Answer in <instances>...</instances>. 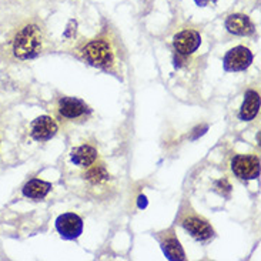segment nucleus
<instances>
[{
	"label": "nucleus",
	"instance_id": "15",
	"mask_svg": "<svg viewBox=\"0 0 261 261\" xmlns=\"http://www.w3.org/2000/svg\"><path fill=\"white\" fill-rule=\"evenodd\" d=\"M87 180L92 181V183H101V181H106L109 178V173L106 171V169L103 166H96L87 171Z\"/></svg>",
	"mask_w": 261,
	"mask_h": 261
},
{
	"label": "nucleus",
	"instance_id": "4",
	"mask_svg": "<svg viewBox=\"0 0 261 261\" xmlns=\"http://www.w3.org/2000/svg\"><path fill=\"white\" fill-rule=\"evenodd\" d=\"M56 230L64 240H76L83 233V220L74 213H64L57 217Z\"/></svg>",
	"mask_w": 261,
	"mask_h": 261
},
{
	"label": "nucleus",
	"instance_id": "12",
	"mask_svg": "<svg viewBox=\"0 0 261 261\" xmlns=\"http://www.w3.org/2000/svg\"><path fill=\"white\" fill-rule=\"evenodd\" d=\"M71 162L79 167H89L97 159V150L89 144H83L80 147H76L71 151Z\"/></svg>",
	"mask_w": 261,
	"mask_h": 261
},
{
	"label": "nucleus",
	"instance_id": "14",
	"mask_svg": "<svg viewBox=\"0 0 261 261\" xmlns=\"http://www.w3.org/2000/svg\"><path fill=\"white\" fill-rule=\"evenodd\" d=\"M163 253L166 254V257L171 261L177 260H184L186 254H184V250L180 244V241L177 240L176 237H170L167 240L163 243Z\"/></svg>",
	"mask_w": 261,
	"mask_h": 261
},
{
	"label": "nucleus",
	"instance_id": "1",
	"mask_svg": "<svg viewBox=\"0 0 261 261\" xmlns=\"http://www.w3.org/2000/svg\"><path fill=\"white\" fill-rule=\"evenodd\" d=\"M42 50V33L37 26L30 24L17 33L13 43L14 56L21 60L36 57Z\"/></svg>",
	"mask_w": 261,
	"mask_h": 261
},
{
	"label": "nucleus",
	"instance_id": "11",
	"mask_svg": "<svg viewBox=\"0 0 261 261\" xmlns=\"http://www.w3.org/2000/svg\"><path fill=\"white\" fill-rule=\"evenodd\" d=\"M260 110V94L254 90H248L240 109V119L244 121L253 120Z\"/></svg>",
	"mask_w": 261,
	"mask_h": 261
},
{
	"label": "nucleus",
	"instance_id": "9",
	"mask_svg": "<svg viewBox=\"0 0 261 261\" xmlns=\"http://www.w3.org/2000/svg\"><path fill=\"white\" fill-rule=\"evenodd\" d=\"M183 227L191 234L193 239L198 241L208 240L213 236V228L210 224L203 219L198 217H187L183 220Z\"/></svg>",
	"mask_w": 261,
	"mask_h": 261
},
{
	"label": "nucleus",
	"instance_id": "16",
	"mask_svg": "<svg viewBox=\"0 0 261 261\" xmlns=\"http://www.w3.org/2000/svg\"><path fill=\"white\" fill-rule=\"evenodd\" d=\"M196 2V5L200 7H204L207 5H210V3H216L217 0H194Z\"/></svg>",
	"mask_w": 261,
	"mask_h": 261
},
{
	"label": "nucleus",
	"instance_id": "7",
	"mask_svg": "<svg viewBox=\"0 0 261 261\" xmlns=\"http://www.w3.org/2000/svg\"><path fill=\"white\" fill-rule=\"evenodd\" d=\"M57 133V123L50 116L37 117L30 127V134L36 141L50 140Z\"/></svg>",
	"mask_w": 261,
	"mask_h": 261
},
{
	"label": "nucleus",
	"instance_id": "5",
	"mask_svg": "<svg viewBox=\"0 0 261 261\" xmlns=\"http://www.w3.org/2000/svg\"><path fill=\"white\" fill-rule=\"evenodd\" d=\"M251 62H253V53L244 46H237L227 51L223 60V66L227 71H243L248 69Z\"/></svg>",
	"mask_w": 261,
	"mask_h": 261
},
{
	"label": "nucleus",
	"instance_id": "8",
	"mask_svg": "<svg viewBox=\"0 0 261 261\" xmlns=\"http://www.w3.org/2000/svg\"><path fill=\"white\" fill-rule=\"evenodd\" d=\"M226 29L237 36H250L254 33V24L246 14L234 13L226 19Z\"/></svg>",
	"mask_w": 261,
	"mask_h": 261
},
{
	"label": "nucleus",
	"instance_id": "6",
	"mask_svg": "<svg viewBox=\"0 0 261 261\" xmlns=\"http://www.w3.org/2000/svg\"><path fill=\"white\" fill-rule=\"evenodd\" d=\"M201 44V36L196 30H183L177 33L173 39V46L178 55L189 56L193 55Z\"/></svg>",
	"mask_w": 261,
	"mask_h": 261
},
{
	"label": "nucleus",
	"instance_id": "10",
	"mask_svg": "<svg viewBox=\"0 0 261 261\" xmlns=\"http://www.w3.org/2000/svg\"><path fill=\"white\" fill-rule=\"evenodd\" d=\"M89 112V107L85 101L76 97H63L59 101V113L67 119H77L80 116Z\"/></svg>",
	"mask_w": 261,
	"mask_h": 261
},
{
	"label": "nucleus",
	"instance_id": "13",
	"mask_svg": "<svg viewBox=\"0 0 261 261\" xmlns=\"http://www.w3.org/2000/svg\"><path fill=\"white\" fill-rule=\"evenodd\" d=\"M50 190H51V184L35 178V180H30L23 187V196L32 200H42L49 194Z\"/></svg>",
	"mask_w": 261,
	"mask_h": 261
},
{
	"label": "nucleus",
	"instance_id": "3",
	"mask_svg": "<svg viewBox=\"0 0 261 261\" xmlns=\"http://www.w3.org/2000/svg\"><path fill=\"white\" fill-rule=\"evenodd\" d=\"M231 170L241 180H254L260 176V159L255 155H236L231 162Z\"/></svg>",
	"mask_w": 261,
	"mask_h": 261
},
{
	"label": "nucleus",
	"instance_id": "2",
	"mask_svg": "<svg viewBox=\"0 0 261 261\" xmlns=\"http://www.w3.org/2000/svg\"><path fill=\"white\" fill-rule=\"evenodd\" d=\"M83 57L94 67L107 69L113 64V51L106 40H93L82 49Z\"/></svg>",
	"mask_w": 261,
	"mask_h": 261
}]
</instances>
